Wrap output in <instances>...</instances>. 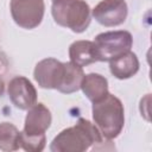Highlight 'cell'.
I'll return each mask as SVG.
<instances>
[{
	"mask_svg": "<svg viewBox=\"0 0 152 152\" xmlns=\"http://www.w3.org/2000/svg\"><path fill=\"white\" fill-rule=\"evenodd\" d=\"M128 7L125 0H102L91 11L93 18L106 27L119 26L125 23Z\"/></svg>",
	"mask_w": 152,
	"mask_h": 152,
	"instance_id": "obj_6",
	"label": "cell"
},
{
	"mask_svg": "<svg viewBox=\"0 0 152 152\" xmlns=\"http://www.w3.org/2000/svg\"><path fill=\"white\" fill-rule=\"evenodd\" d=\"M83 94L88 97L89 101L95 102L102 99L108 93V81L104 76L90 72L83 76L81 82V88Z\"/></svg>",
	"mask_w": 152,
	"mask_h": 152,
	"instance_id": "obj_12",
	"label": "cell"
},
{
	"mask_svg": "<svg viewBox=\"0 0 152 152\" xmlns=\"http://www.w3.org/2000/svg\"><path fill=\"white\" fill-rule=\"evenodd\" d=\"M52 1H56V0H52Z\"/></svg>",
	"mask_w": 152,
	"mask_h": 152,
	"instance_id": "obj_18",
	"label": "cell"
},
{
	"mask_svg": "<svg viewBox=\"0 0 152 152\" xmlns=\"http://www.w3.org/2000/svg\"><path fill=\"white\" fill-rule=\"evenodd\" d=\"M20 132L10 122H0V150L1 151H17L20 148Z\"/></svg>",
	"mask_w": 152,
	"mask_h": 152,
	"instance_id": "obj_14",
	"label": "cell"
},
{
	"mask_svg": "<svg viewBox=\"0 0 152 152\" xmlns=\"http://www.w3.org/2000/svg\"><path fill=\"white\" fill-rule=\"evenodd\" d=\"M100 62H109L131 50L133 37L128 31H108L95 37L94 40Z\"/></svg>",
	"mask_w": 152,
	"mask_h": 152,
	"instance_id": "obj_4",
	"label": "cell"
},
{
	"mask_svg": "<svg viewBox=\"0 0 152 152\" xmlns=\"http://www.w3.org/2000/svg\"><path fill=\"white\" fill-rule=\"evenodd\" d=\"M27 110L23 132L31 135L45 134V131L50 127L52 121V115L49 108L45 107L44 103H34Z\"/></svg>",
	"mask_w": 152,
	"mask_h": 152,
	"instance_id": "obj_9",
	"label": "cell"
},
{
	"mask_svg": "<svg viewBox=\"0 0 152 152\" xmlns=\"http://www.w3.org/2000/svg\"><path fill=\"white\" fill-rule=\"evenodd\" d=\"M64 75V63L55 58H44L38 62L33 70V77L38 86L44 89L58 90Z\"/></svg>",
	"mask_w": 152,
	"mask_h": 152,
	"instance_id": "obj_7",
	"label": "cell"
},
{
	"mask_svg": "<svg viewBox=\"0 0 152 152\" xmlns=\"http://www.w3.org/2000/svg\"><path fill=\"white\" fill-rule=\"evenodd\" d=\"M20 148L28 151V152H40L45 147L46 138L45 134H39V135H31L26 134L24 132H20Z\"/></svg>",
	"mask_w": 152,
	"mask_h": 152,
	"instance_id": "obj_15",
	"label": "cell"
},
{
	"mask_svg": "<svg viewBox=\"0 0 152 152\" xmlns=\"http://www.w3.org/2000/svg\"><path fill=\"white\" fill-rule=\"evenodd\" d=\"M93 119L104 139L119 137L125 125V109L121 100L109 91L99 101L93 102Z\"/></svg>",
	"mask_w": 152,
	"mask_h": 152,
	"instance_id": "obj_2",
	"label": "cell"
},
{
	"mask_svg": "<svg viewBox=\"0 0 152 152\" xmlns=\"http://www.w3.org/2000/svg\"><path fill=\"white\" fill-rule=\"evenodd\" d=\"M84 72L81 66L75 65L71 62L64 63V75L58 91L63 94H72L81 88V82Z\"/></svg>",
	"mask_w": 152,
	"mask_h": 152,
	"instance_id": "obj_13",
	"label": "cell"
},
{
	"mask_svg": "<svg viewBox=\"0 0 152 152\" xmlns=\"http://www.w3.org/2000/svg\"><path fill=\"white\" fill-rule=\"evenodd\" d=\"M8 69V59L6 55L0 50V74H5Z\"/></svg>",
	"mask_w": 152,
	"mask_h": 152,
	"instance_id": "obj_16",
	"label": "cell"
},
{
	"mask_svg": "<svg viewBox=\"0 0 152 152\" xmlns=\"http://www.w3.org/2000/svg\"><path fill=\"white\" fill-rule=\"evenodd\" d=\"M70 62L81 68L99 62L96 45L91 40H76L69 46Z\"/></svg>",
	"mask_w": 152,
	"mask_h": 152,
	"instance_id": "obj_10",
	"label": "cell"
},
{
	"mask_svg": "<svg viewBox=\"0 0 152 152\" xmlns=\"http://www.w3.org/2000/svg\"><path fill=\"white\" fill-rule=\"evenodd\" d=\"M11 15L21 28H36L43 20L45 12L44 0H11Z\"/></svg>",
	"mask_w": 152,
	"mask_h": 152,
	"instance_id": "obj_5",
	"label": "cell"
},
{
	"mask_svg": "<svg viewBox=\"0 0 152 152\" xmlns=\"http://www.w3.org/2000/svg\"><path fill=\"white\" fill-rule=\"evenodd\" d=\"M4 91H5V82H4L2 77L0 76V96L4 95Z\"/></svg>",
	"mask_w": 152,
	"mask_h": 152,
	"instance_id": "obj_17",
	"label": "cell"
},
{
	"mask_svg": "<svg viewBox=\"0 0 152 152\" xmlns=\"http://www.w3.org/2000/svg\"><path fill=\"white\" fill-rule=\"evenodd\" d=\"M103 135L95 124L80 118L77 122L59 132L50 144L52 152H84L103 142Z\"/></svg>",
	"mask_w": 152,
	"mask_h": 152,
	"instance_id": "obj_1",
	"label": "cell"
},
{
	"mask_svg": "<svg viewBox=\"0 0 152 152\" xmlns=\"http://www.w3.org/2000/svg\"><path fill=\"white\" fill-rule=\"evenodd\" d=\"M53 20L72 32H84L91 21V11L84 0H56L51 6Z\"/></svg>",
	"mask_w": 152,
	"mask_h": 152,
	"instance_id": "obj_3",
	"label": "cell"
},
{
	"mask_svg": "<svg viewBox=\"0 0 152 152\" xmlns=\"http://www.w3.org/2000/svg\"><path fill=\"white\" fill-rule=\"evenodd\" d=\"M109 70L118 80H127L139 71V59L131 50L109 61Z\"/></svg>",
	"mask_w": 152,
	"mask_h": 152,
	"instance_id": "obj_11",
	"label": "cell"
},
{
	"mask_svg": "<svg viewBox=\"0 0 152 152\" xmlns=\"http://www.w3.org/2000/svg\"><path fill=\"white\" fill-rule=\"evenodd\" d=\"M7 94L11 102L21 110H27L37 103V90L31 81L24 76H15L8 82Z\"/></svg>",
	"mask_w": 152,
	"mask_h": 152,
	"instance_id": "obj_8",
	"label": "cell"
}]
</instances>
